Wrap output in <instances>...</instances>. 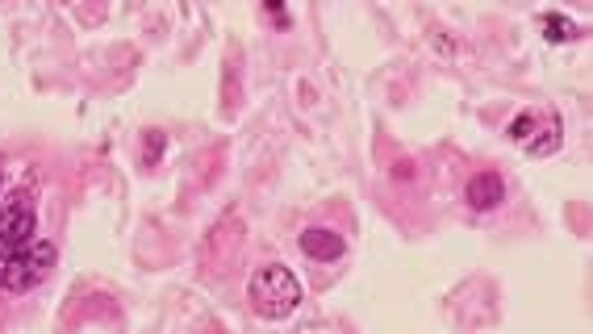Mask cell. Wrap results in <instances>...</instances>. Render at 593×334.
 <instances>
[{
  "instance_id": "cell-1",
  "label": "cell",
  "mask_w": 593,
  "mask_h": 334,
  "mask_svg": "<svg viewBox=\"0 0 593 334\" xmlns=\"http://www.w3.org/2000/svg\"><path fill=\"white\" fill-rule=\"evenodd\" d=\"M247 301L255 305L259 318L280 322L301 305V280L284 264H264V268H255L251 280H247Z\"/></svg>"
},
{
  "instance_id": "cell-2",
  "label": "cell",
  "mask_w": 593,
  "mask_h": 334,
  "mask_svg": "<svg viewBox=\"0 0 593 334\" xmlns=\"http://www.w3.org/2000/svg\"><path fill=\"white\" fill-rule=\"evenodd\" d=\"M506 134H510L514 147H523L527 155H552L564 142V126L552 109H523L506 126Z\"/></svg>"
},
{
  "instance_id": "cell-3",
  "label": "cell",
  "mask_w": 593,
  "mask_h": 334,
  "mask_svg": "<svg viewBox=\"0 0 593 334\" xmlns=\"http://www.w3.org/2000/svg\"><path fill=\"white\" fill-rule=\"evenodd\" d=\"M38 230V213H34V201L26 193H13L5 205H0V264L13 259L17 251H26Z\"/></svg>"
},
{
  "instance_id": "cell-4",
  "label": "cell",
  "mask_w": 593,
  "mask_h": 334,
  "mask_svg": "<svg viewBox=\"0 0 593 334\" xmlns=\"http://www.w3.org/2000/svg\"><path fill=\"white\" fill-rule=\"evenodd\" d=\"M55 268V247L51 243H30L26 251H17L13 259L0 264V284L9 293H30L34 284H42Z\"/></svg>"
},
{
  "instance_id": "cell-5",
  "label": "cell",
  "mask_w": 593,
  "mask_h": 334,
  "mask_svg": "<svg viewBox=\"0 0 593 334\" xmlns=\"http://www.w3.org/2000/svg\"><path fill=\"white\" fill-rule=\"evenodd\" d=\"M301 251L318 259V264H335V259L347 251L343 243V234L339 230H330V226H310V230H301Z\"/></svg>"
},
{
  "instance_id": "cell-6",
  "label": "cell",
  "mask_w": 593,
  "mask_h": 334,
  "mask_svg": "<svg viewBox=\"0 0 593 334\" xmlns=\"http://www.w3.org/2000/svg\"><path fill=\"white\" fill-rule=\"evenodd\" d=\"M464 197H468L472 209H497L506 201V184H502V176H497V172H477L468 180Z\"/></svg>"
},
{
  "instance_id": "cell-7",
  "label": "cell",
  "mask_w": 593,
  "mask_h": 334,
  "mask_svg": "<svg viewBox=\"0 0 593 334\" xmlns=\"http://www.w3.org/2000/svg\"><path fill=\"white\" fill-rule=\"evenodd\" d=\"M577 34V21H568L564 13H543V38L548 42H573Z\"/></svg>"
},
{
  "instance_id": "cell-8",
  "label": "cell",
  "mask_w": 593,
  "mask_h": 334,
  "mask_svg": "<svg viewBox=\"0 0 593 334\" xmlns=\"http://www.w3.org/2000/svg\"><path fill=\"white\" fill-rule=\"evenodd\" d=\"M159 142H163V134L159 130H147V159L155 163V155H159Z\"/></svg>"
}]
</instances>
